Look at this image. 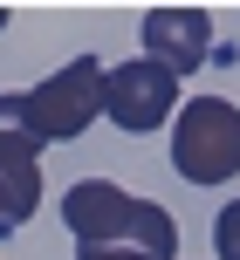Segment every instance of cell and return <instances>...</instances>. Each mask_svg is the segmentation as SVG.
<instances>
[{"mask_svg": "<svg viewBox=\"0 0 240 260\" xmlns=\"http://www.w3.org/2000/svg\"><path fill=\"white\" fill-rule=\"evenodd\" d=\"M62 226L76 233V247H137L151 260L178 253V219L151 199L124 192L117 178H76L62 192Z\"/></svg>", "mask_w": 240, "mask_h": 260, "instance_id": "obj_1", "label": "cell"}, {"mask_svg": "<svg viewBox=\"0 0 240 260\" xmlns=\"http://www.w3.org/2000/svg\"><path fill=\"white\" fill-rule=\"evenodd\" d=\"M172 171L186 185H233L240 178V103L186 96L172 117Z\"/></svg>", "mask_w": 240, "mask_h": 260, "instance_id": "obj_2", "label": "cell"}, {"mask_svg": "<svg viewBox=\"0 0 240 260\" xmlns=\"http://www.w3.org/2000/svg\"><path fill=\"white\" fill-rule=\"evenodd\" d=\"M103 76L110 69L96 62V55H76V62H62L48 82L27 89V117H35L41 144H76L82 130L103 117Z\"/></svg>", "mask_w": 240, "mask_h": 260, "instance_id": "obj_3", "label": "cell"}, {"mask_svg": "<svg viewBox=\"0 0 240 260\" xmlns=\"http://www.w3.org/2000/svg\"><path fill=\"white\" fill-rule=\"evenodd\" d=\"M178 110H186V96H178V76H165L158 62H117L103 76V117L117 130H131V137H144V130L172 123Z\"/></svg>", "mask_w": 240, "mask_h": 260, "instance_id": "obj_4", "label": "cell"}, {"mask_svg": "<svg viewBox=\"0 0 240 260\" xmlns=\"http://www.w3.org/2000/svg\"><path fill=\"white\" fill-rule=\"evenodd\" d=\"M35 157H41V130L27 117V96H0V192H7V206H14V226H27L35 206H41Z\"/></svg>", "mask_w": 240, "mask_h": 260, "instance_id": "obj_5", "label": "cell"}, {"mask_svg": "<svg viewBox=\"0 0 240 260\" xmlns=\"http://www.w3.org/2000/svg\"><path fill=\"white\" fill-rule=\"evenodd\" d=\"M137 35H144V62H158L165 76L186 82L206 62V48H213V14H199V7H151Z\"/></svg>", "mask_w": 240, "mask_h": 260, "instance_id": "obj_6", "label": "cell"}, {"mask_svg": "<svg viewBox=\"0 0 240 260\" xmlns=\"http://www.w3.org/2000/svg\"><path fill=\"white\" fill-rule=\"evenodd\" d=\"M213 247H220V260H240V199H227V206H220V219H213Z\"/></svg>", "mask_w": 240, "mask_h": 260, "instance_id": "obj_7", "label": "cell"}, {"mask_svg": "<svg viewBox=\"0 0 240 260\" xmlns=\"http://www.w3.org/2000/svg\"><path fill=\"white\" fill-rule=\"evenodd\" d=\"M76 260H151V253H137V247H76Z\"/></svg>", "mask_w": 240, "mask_h": 260, "instance_id": "obj_8", "label": "cell"}, {"mask_svg": "<svg viewBox=\"0 0 240 260\" xmlns=\"http://www.w3.org/2000/svg\"><path fill=\"white\" fill-rule=\"evenodd\" d=\"M0 233H14V206H7V192H0Z\"/></svg>", "mask_w": 240, "mask_h": 260, "instance_id": "obj_9", "label": "cell"}, {"mask_svg": "<svg viewBox=\"0 0 240 260\" xmlns=\"http://www.w3.org/2000/svg\"><path fill=\"white\" fill-rule=\"evenodd\" d=\"M0 27H7V7H0Z\"/></svg>", "mask_w": 240, "mask_h": 260, "instance_id": "obj_10", "label": "cell"}]
</instances>
